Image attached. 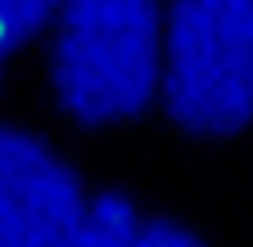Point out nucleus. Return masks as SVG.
I'll return each instance as SVG.
<instances>
[{
	"label": "nucleus",
	"mask_w": 253,
	"mask_h": 247,
	"mask_svg": "<svg viewBox=\"0 0 253 247\" xmlns=\"http://www.w3.org/2000/svg\"><path fill=\"white\" fill-rule=\"evenodd\" d=\"M167 10L170 0H61L48 81L77 125H125L157 99Z\"/></svg>",
	"instance_id": "obj_1"
},
{
	"label": "nucleus",
	"mask_w": 253,
	"mask_h": 247,
	"mask_svg": "<svg viewBox=\"0 0 253 247\" xmlns=\"http://www.w3.org/2000/svg\"><path fill=\"white\" fill-rule=\"evenodd\" d=\"M170 122L202 142L253 125V0H170L161 93Z\"/></svg>",
	"instance_id": "obj_2"
},
{
	"label": "nucleus",
	"mask_w": 253,
	"mask_h": 247,
	"mask_svg": "<svg viewBox=\"0 0 253 247\" xmlns=\"http://www.w3.org/2000/svg\"><path fill=\"white\" fill-rule=\"evenodd\" d=\"M90 193L71 161L19 125H0V247H84Z\"/></svg>",
	"instance_id": "obj_3"
},
{
	"label": "nucleus",
	"mask_w": 253,
	"mask_h": 247,
	"mask_svg": "<svg viewBox=\"0 0 253 247\" xmlns=\"http://www.w3.org/2000/svg\"><path fill=\"white\" fill-rule=\"evenodd\" d=\"M141 225L144 218L125 196L96 193L90 196V209H86L84 247H128Z\"/></svg>",
	"instance_id": "obj_4"
},
{
	"label": "nucleus",
	"mask_w": 253,
	"mask_h": 247,
	"mask_svg": "<svg viewBox=\"0 0 253 247\" xmlns=\"http://www.w3.org/2000/svg\"><path fill=\"white\" fill-rule=\"evenodd\" d=\"M61 0H0V51L23 49L55 23Z\"/></svg>",
	"instance_id": "obj_5"
},
{
	"label": "nucleus",
	"mask_w": 253,
	"mask_h": 247,
	"mask_svg": "<svg viewBox=\"0 0 253 247\" xmlns=\"http://www.w3.org/2000/svg\"><path fill=\"white\" fill-rule=\"evenodd\" d=\"M128 247H202V241L189 228L170 222V218H154L138 228Z\"/></svg>",
	"instance_id": "obj_6"
},
{
	"label": "nucleus",
	"mask_w": 253,
	"mask_h": 247,
	"mask_svg": "<svg viewBox=\"0 0 253 247\" xmlns=\"http://www.w3.org/2000/svg\"><path fill=\"white\" fill-rule=\"evenodd\" d=\"M3 61H6V55H3V51H0V68H3Z\"/></svg>",
	"instance_id": "obj_7"
}]
</instances>
